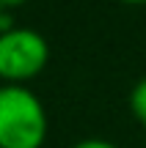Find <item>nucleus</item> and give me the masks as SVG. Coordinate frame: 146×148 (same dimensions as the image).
<instances>
[{
    "mask_svg": "<svg viewBox=\"0 0 146 148\" xmlns=\"http://www.w3.org/2000/svg\"><path fill=\"white\" fill-rule=\"evenodd\" d=\"M11 25H14V22H11V14L0 5V30H6V27H11Z\"/></svg>",
    "mask_w": 146,
    "mask_h": 148,
    "instance_id": "nucleus-5",
    "label": "nucleus"
},
{
    "mask_svg": "<svg viewBox=\"0 0 146 148\" xmlns=\"http://www.w3.org/2000/svg\"><path fill=\"white\" fill-rule=\"evenodd\" d=\"M130 110L135 115V121L146 126V77L141 82H135V88L130 90Z\"/></svg>",
    "mask_w": 146,
    "mask_h": 148,
    "instance_id": "nucleus-3",
    "label": "nucleus"
},
{
    "mask_svg": "<svg viewBox=\"0 0 146 148\" xmlns=\"http://www.w3.org/2000/svg\"><path fill=\"white\" fill-rule=\"evenodd\" d=\"M25 0H0V5H3L6 11H11V8H17V5H22Z\"/></svg>",
    "mask_w": 146,
    "mask_h": 148,
    "instance_id": "nucleus-6",
    "label": "nucleus"
},
{
    "mask_svg": "<svg viewBox=\"0 0 146 148\" xmlns=\"http://www.w3.org/2000/svg\"><path fill=\"white\" fill-rule=\"evenodd\" d=\"M50 60V44L33 27L11 25L0 30V82L25 85L39 77Z\"/></svg>",
    "mask_w": 146,
    "mask_h": 148,
    "instance_id": "nucleus-2",
    "label": "nucleus"
},
{
    "mask_svg": "<svg viewBox=\"0 0 146 148\" xmlns=\"http://www.w3.org/2000/svg\"><path fill=\"white\" fill-rule=\"evenodd\" d=\"M47 110L28 85H0V148H42Z\"/></svg>",
    "mask_w": 146,
    "mask_h": 148,
    "instance_id": "nucleus-1",
    "label": "nucleus"
},
{
    "mask_svg": "<svg viewBox=\"0 0 146 148\" xmlns=\"http://www.w3.org/2000/svg\"><path fill=\"white\" fill-rule=\"evenodd\" d=\"M121 3H127V5H143L146 0H121Z\"/></svg>",
    "mask_w": 146,
    "mask_h": 148,
    "instance_id": "nucleus-7",
    "label": "nucleus"
},
{
    "mask_svg": "<svg viewBox=\"0 0 146 148\" xmlns=\"http://www.w3.org/2000/svg\"><path fill=\"white\" fill-rule=\"evenodd\" d=\"M69 148H119V145L110 143V140H102V137H86V140H77V143H72Z\"/></svg>",
    "mask_w": 146,
    "mask_h": 148,
    "instance_id": "nucleus-4",
    "label": "nucleus"
}]
</instances>
